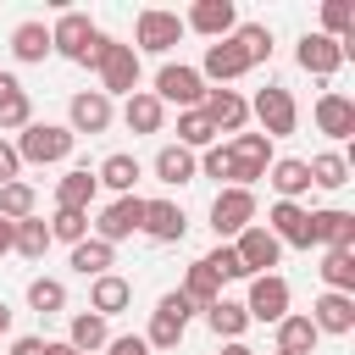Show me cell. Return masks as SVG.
Instances as JSON below:
<instances>
[{"mask_svg": "<svg viewBox=\"0 0 355 355\" xmlns=\"http://www.w3.org/2000/svg\"><path fill=\"white\" fill-rule=\"evenodd\" d=\"M100 28H94V17L89 11H61L55 22H50V55H67V61H83V50H89V39H94Z\"/></svg>", "mask_w": 355, "mask_h": 355, "instance_id": "7c38bea8", "label": "cell"}, {"mask_svg": "<svg viewBox=\"0 0 355 355\" xmlns=\"http://www.w3.org/2000/svg\"><path fill=\"white\" fill-rule=\"evenodd\" d=\"M266 183H272V194H277V200H294V205L311 194V172H305V161H300V155H277V161L266 166Z\"/></svg>", "mask_w": 355, "mask_h": 355, "instance_id": "d4e9b609", "label": "cell"}, {"mask_svg": "<svg viewBox=\"0 0 355 355\" xmlns=\"http://www.w3.org/2000/svg\"><path fill=\"white\" fill-rule=\"evenodd\" d=\"M0 216H6V222H28V216H39V189H33L28 178L6 183V189H0Z\"/></svg>", "mask_w": 355, "mask_h": 355, "instance_id": "f35d334b", "label": "cell"}, {"mask_svg": "<svg viewBox=\"0 0 355 355\" xmlns=\"http://www.w3.org/2000/svg\"><path fill=\"white\" fill-rule=\"evenodd\" d=\"M227 155H233V189H255L266 178V166L277 161L272 155V139L266 133H250V128L227 139Z\"/></svg>", "mask_w": 355, "mask_h": 355, "instance_id": "277c9868", "label": "cell"}, {"mask_svg": "<svg viewBox=\"0 0 355 355\" xmlns=\"http://www.w3.org/2000/svg\"><path fill=\"white\" fill-rule=\"evenodd\" d=\"M28 311L61 316V311H67V283H61V277H28Z\"/></svg>", "mask_w": 355, "mask_h": 355, "instance_id": "ab89813d", "label": "cell"}, {"mask_svg": "<svg viewBox=\"0 0 355 355\" xmlns=\"http://www.w3.org/2000/svg\"><path fill=\"white\" fill-rule=\"evenodd\" d=\"M122 122H128V133H161V128H166V105H161L150 89H133V94L122 100Z\"/></svg>", "mask_w": 355, "mask_h": 355, "instance_id": "484cf974", "label": "cell"}, {"mask_svg": "<svg viewBox=\"0 0 355 355\" xmlns=\"http://www.w3.org/2000/svg\"><path fill=\"white\" fill-rule=\"evenodd\" d=\"M216 355H255V349H250V344H244V338H239V344H222V349H216Z\"/></svg>", "mask_w": 355, "mask_h": 355, "instance_id": "db71d44e", "label": "cell"}, {"mask_svg": "<svg viewBox=\"0 0 355 355\" xmlns=\"http://www.w3.org/2000/svg\"><path fill=\"white\" fill-rule=\"evenodd\" d=\"M139 178H144V166H139V155H128V150H111V155L100 161V172H94V183L111 189V194H133Z\"/></svg>", "mask_w": 355, "mask_h": 355, "instance_id": "4316f807", "label": "cell"}, {"mask_svg": "<svg viewBox=\"0 0 355 355\" xmlns=\"http://www.w3.org/2000/svg\"><path fill=\"white\" fill-rule=\"evenodd\" d=\"M178 294H183V300H189L194 311H205V305H216V300H222V277H216V272H211L205 261H194V266L183 272Z\"/></svg>", "mask_w": 355, "mask_h": 355, "instance_id": "836d02e7", "label": "cell"}, {"mask_svg": "<svg viewBox=\"0 0 355 355\" xmlns=\"http://www.w3.org/2000/svg\"><path fill=\"white\" fill-rule=\"evenodd\" d=\"M200 111H205V122H211L216 133H227V139L250 128V100H244L239 89H205Z\"/></svg>", "mask_w": 355, "mask_h": 355, "instance_id": "4fadbf2b", "label": "cell"}, {"mask_svg": "<svg viewBox=\"0 0 355 355\" xmlns=\"http://www.w3.org/2000/svg\"><path fill=\"white\" fill-rule=\"evenodd\" d=\"M161 105H178V111H200V100H205V78L189 67V61H166L161 72H155V89H150Z\"/></svg>", "mask_w": 355, "mask_h": 355, "instance_id": "5b68a950", "label": "cell"}, {"mask_svg": "<svg viewBox=\"0 0 355 355\" xmlns=\"http://www.w3.org/2000/svg\"><path fill=\"white\" fill-rule=\"evenodd\" d=\"M233 28H239V6L233 0H194L183 11V33H205L211 44L216 39H233Z\"/></svg>", "mask_w": 355, "mask_h": 355, "instance_id": "8fae6325", "label": "cell"}, {"mask_svg": "<svg viewBox=\"0 0 355 355\" xmlns=\"http://www.w3.org/2000/svg\"><path fill=\"white\" fill-rule=\"evenodd\" d=\"M305 172H311V189H344L349 183V155L344 150H316L311 161H305Z\"/></svg>", "mask_w": 355, "mask_h": 355, "instance_id": "d6a6232c", "label": "cell"}, {"mask_svg": "<svg viewBox=\"0 0 355 355\" xmlns=\"http://www.w3.org/2000/svg\"><path fill=\"white\" fill-rule=\"evenodd\" d=\"M311 116H316V133H327V139H349V133H355V100L338 94V89L316 94Z\"/></svg>", "mask_w": 355, "mask_h": 355, "instance_id": "44dd1931", "label": "cell"}, {"mask_svg": "<svg viewBox=\"0 0 355 355\" xmlns=\"http://www.w3.org/2000/svg\"><path fill=\"white\" fill-rule=\"evenodd\" d=\"M139 222H144V200H139V194H116L111 205H100V216L89 222V233H94L100 244H111V250H116L122 239H133V233H139Z\"/></svg>", "mask_w": 355, "mask_h": 355, "instance_id": "9c48e42d", "label": "cell"}, {"mask_svg": "<svg viewBox=\"0 0 355 355\" xmlns=\"http://www.w3.org/2000/svg\"><path fill=\"white\" fill-rule=\"evenodd\" d=\"M272 355H283V349H272Z\"/></svg>", "mask_w": 355, "mask_h": 355, "instance_id": "9f6ffc18", "label": "cell"}, {"mask_svg": "<svg viewBox=\"0 0 355 355\" xmlns=\"http://www.w3.org/2000/svg\"><path fill=\"white\" fill-rule=\"evenodd\" d=\"M44 355H78V349H72L67 338H44Z\"/></svg>", "mask_w": 355, "mask_h": 355, "instance_id": "f5cc1de1", "label": "cell"}, {"mask_svg": "<svg viewBox=\"0 0 355 355\" xmlns=\"http://www.w3.org/2000/svg\"><path fill=\"white\" fill-rule=\"evenodd\" d=\"M305 222H311V250H355V211L322 205Z\"/></svg>", "mask_w": 355, "mask_h": 355, "instance_id": "9a60e30c", "label": "cell"}, {"mask_svg": "<svg viewBox=\"0 0 355 355\" xmlns=\"http://www.w3.org/2000/svg\"><path fill=\"white\" fill-rule=\"evenodd\" d=\"M11 144H17L22 166H61V161L72 155V144H78V139H72V128H67V122H39V116H33Z\"/></svg>", "mask_w": 355, "mask_h": 355, "instance_id": "6da1fadb", "label": "cell"}, {"mask_svg": "<svg viewBox=\"0 0 355 355\" xmlns=\"http://www.w3.org/2000/svg\"><path fill=\"white\" fill-rule=\"evenodd\" d=\"M28 122H33V100L22 89V78L17 72H0V139L6 133H22Z\"/></svg>", "mask_w": 355, "mask_h": 355, "instance_id": "cb8c5ba5", "label": "cell"}, {"mask_svg": "<svg viewBox=\"0 0 355 355\" xmlns=\"http://www.w3.org/2000/svg\"><path fill=\"white\" fill-rule=\"evenodd\" d=\"M139 72H144V67H139L133 44H122V39H111V50H105V55H100V67H94V78H100V94H105V100H116V94L128 100V94L139 89Z\"/></svg>", "mask_w": 355, "mask_h": 355, "instance_id": "ba28073f", "label": "cell"}, {"mask_svg": "<svg viewBox=\"0 0 355 355\" xmlns=\"http://www.w3.org/2000/svg\"><path fill=\"white\" fill-rule=\"evenodd\" d=\"M178 144L183 150H211L216 144V128L205 122V111H178Z\"/></svg>", "mask_w": 355, "mask_h": 355, "instance_id": "7bdbcfd3", "label": "cell"}, {"mask_svg": "<svg viewBox=\"0 0 355 355\" xmlns=\"http://www.w3.org/2000/svg\"><path fill=\"white\" fill-rule=\"evenodd\" d=\"M116 122V100H105L100 89H78L72 100H67V128H72V139H94V133H105Z\"/></svg>", "mask_w": 355, "mask_h": 355, "instance_id": "30bf717a", "label": "cell"}, {"mask_svg": "<svg viewBox=\"0 0 355 355\" xmlns=\"http://www.w3.org/2000/svg\"><path fill=\"white\" fill-rule=\"evenodd\" d=\"M11 233H17V222H6V216H0V255H11Z\"/></svg>", "mask_w": 355, "mask_h": 355, "instance_id": "816d5d0a", "label": "cell"}, {"mask_svg": "<svg viewBox=\"0 0 355 355\" xmlns=\"http://www.w3.org/2000/svg\"><path fill=\"white\" fill-rule=\"evenodd\" d=\"M155 311H166V316H178V322H189V316H194V305H189L178 288H172V294H161V300H155Z\"/></svg>", "mask_w": 355, "mask_h": 355, "instance_id": "681fc988", "label": "cell"}, {"mask_svg": "<svg viewBox=\"0 0 355 355\" xmlns=\"http://www.w3.org/2000/svg\"><path fill=\"white\" fill-rule=\"evenodd\" d=\"M105 355H150V344H144V333H111Z\"/></svg>", "mask_w": 355, "mask_h": 355, "instance_id": "7dc6e473", "label": "cell"}, {"mask_svg": "<svg viewBox=\"0 0 355 355\" xmlns=\"http://www.w3.org/2000/svg\"><path fill=\"white\" fill-rule=\"evenodd\" d=\"M233 44H239V55L250 61V72H255V67H266V61H272V50H277V39H272V28H266V22H239V28H233Z\"/></svg>", "mask_w": 355, "mask_h": 355, "instance_id": "1f68e13d", "label": "cell"}, {"mask_svg": "<svg viewBox=\"0 0 355 355\" xmlns=\"http://www.w3.org/2000/svg\"><path fill=\"white\" fill-rule=\"evenodd\" d=\"M94 194H100V183H94L89 166H72V172L55 178V211H89Z\"/></svg>", "mask_w": 355, "mask_h": 355, "instance_id": "83f0119b", "label": "cell"}, {"mask_svg": "<svg viewBox=\"0 0 355 355\" xmlns=\"http://www.w3.org/2000/svg\"><path fill=\"white\" fill-rule=\"evenodd\" d=\"M11 55H17L22 67H39V61L50 55V28H44V22H17V28H11Z\"/></svg>", "mask_w": 355, "mask_h": 355, "instance_id": "e575fe53", "label": "cell"}, {"mask_svg": "<svg viewBox=\"0 0 355 355\" xmlns=\"http://www.w3.org/2000/svg\"><path fill=\"white\" fill-rule=\"evenodd\" d=\"M194 161H200L205 178H216L222 189H233V155H227V144H211V150H200Z\"/></svg>", "mask_w": 355, "mask_h": 355, "instance_id": "f6af8a7d", "label": "cell"}, {"mask_svg": "<svg viewBox=\"0 0 355 355\" xmlns=\"http://www.w3.org/2000/svg\"><path fill=\"white\" fill-rule=\"evenodd\" d=\"M67 344H72L78 355H94V349L111 344V322L94 316V311H72V322H67Z\"/></svg>", "mask_w": 355, "mask_h": 355, "instance_id": "f546056e", "label": "cell"}, {"mask_svg": "<svg viewBox=\"0 0 355 355\" xmlns=\"http://www.w3.org/2000/svg\"><path fill=\"white\" fill-rule=\"evenodd\" d=\"M294 61H300V72H311V78H333L349 55H344V44H338V39H327V33H300Z\"/></svg>", "mask_w": 355, "mask_h": 355, "instance_id": "e0dca14e", "label": "cell"}, {"mask_svg": "<svg viewBox=\"0 0 355 355\" xmlns=\"http://www.w3.org/2000/svg\"><path fill=\"white\" fill-rule=\"evenodd\" d=\"M200 261H205V266H211V272H216L222 283H233V277H244V266H239V255H233V244H216V250H211V255H200Z\"/></svg>", "mask_w": 355, "mask_h": 355, "instance_id": "bcb514c9", "label": "cell"}, {"mask_svg": "<svg viewBox=\"0 0 355 355\" xmlns=\"http://www.w3.org/2000/svg\"><path fill=\"white\" fill-rule=\"evenodd\" d=\"M288 305H294V288H288V277H277V272H261V277H250V300H244V316H250V322H266V327H277V322L288 316Z\"/></svg>", "mask_w": 355, "mask_h": 355, "instance_id": "52a82bcc", "label": "cell"}, {"mask_svg": "<svg viewBox=\"0 0 355 355\" xmlns=\"http://www.w3.org/2000/svg\"><path fill=\"white\" fill-rule=\"evenodd\" d=\"M305 316H311V327H316V333L349 338V333H355V294H327V288H322V294L311 300V311H305Z\"/></svg>", "mask_w": 355, "mask_h": 355, "instance_id": "ac0fdd59", "label": "cell"}, {"mask_svg": "<svg viewBox=\"0 0 355 355\" xmlns=\"http://www.w3.org/2000/svg\"><path fill=\"white\" fill-rule=\"evenodd\" d=\"M233 255H239V266H244V277H261V272H272L277 261H283V244L255 222V227H244L239 239H233Z\"/></svg>", "mask_w": 355, "mask_h": 355, "instance_id": "2e32d148", "label": "cell"}, {"mask_svg": "<svg viewBox=\"0 0 355 355\" xmlns=\"http://www.w3.org/2000/svg\"><path fill=\"white\" fill-rule=\"evenodd\" d=\"M111 266H116V250L100 244L94 233H89L83 244H72V272H78V277H105Z\"/></svg>", "mask_w": 355, "mask_h": 355, "instance_id": "8d00e7d4", "label": "cell"}, {"mask_svg": "<svg viewBox=\"0 0 355 355\" xmlns=\"http://www.w3.org/2000/svg\"><path fill=\"white\" fill-rule=\"evenodd\" d=\"M150 172H155V183H166V189H189V183L200 178V161H194V150H183V144H161L155 161H150Z\"/></svg>", "mask_w": 355, "mask_h": 355, "instance_id": "603a6c76", "label": "cell"}, {"mask_svg": "<svg viewBox=\"0 0 355 355\" xmlns=\"http://www.w3.org/2000/svg\"><path fill=\"white\" fill-rule=\"evenodd\" d=\"M316 277L327 283V294H355V250H322Z\"/></svg>", "mask_w": 355, "mask_h": 355, "instance_id": "d590c367", "label": "cell"}, {"mask_svg": "<svg viewBox=\"0 0 355 355\" xmlns=\"http://www.w3.org/2000/svg\"><path fill=\"white\" fill-rule=\"evenodd\" d=\"M139 233H144L150 244H178V239L189 233V216H183L178 200H144V222H139Z\"/></svg>", "mask_w": 355, "mask_h": 355, "instance_id": "d6986e66", "label": "cell"}, {"mask_svg": "<svg viewBox=\"0 0 355 355\" xmlns=\"http://www.w3.org/2000/svg\"><path fill=\"white\" fill-rule=\"evenodd\" d=\"M311 211L305 205H294V200H272V211H266V233L283 244V250H311V222H305Z\"/></svg>", "mask_w": 355, "mask_h": 355, "instance_id": "5bb4252c", "label": "cell"}, {"mask_svg": "<svg viewBox=\"0 0 355 355\" xmlns=\"http://www.w3.org/2000/svg\"><path fill=\"white\" fill-rule=\"evenodd\" d=\"M255 216H261L255 189H216V200H211V233H216V244H233L244 227H255Z\"/></svg>", "mask_w": 355, "mask_h": 355, "instance_id": "7a4b0ae2", "label": "cell"}, {"mask_svg": "<svg viewBox=\"0 0 355 355\" xmlns=\"http://www.w3.org/2000/svg\"><path fill=\"white\" fill-rule=\"evenodd\" d=\"M183 333H189V322H178V316H166V311H150L144 344H150V355H172V349L183 344Z\"/></svg>", "mask_w": 355, "mask_h": 355, "instance_id": "74e56055", "label": "cell"}, {"mask_svg": "<svg viewBox=\"0 0 355 355\" xmlns=\"http://www.w3.org/2000/svg\"><path fill=\"white\" fill-rule=\"evenodd\" d=\"M250 116L261 122L266 139H288V133L300 128V105H294V94H288L283 83H266V89L250 100Z\"/></svg>", "mask_w": 355, "mask_h": 355, "instance_id": "8992f818", "label": "cell"}, {"mask_svg": "<svg viewBox=\"0 0 355 355\" xmlns=\"http://www.w3.org/2000/svg\"><path fill=\"white\" fill-rule=\"evenodd\" d=\"M6 333H11V305L0 300V338H6Z\"/></svg>", "mask_w": 355, "mask_h": 355, "instance_id": "11a10c76", "label": "cell"}, {"mask_svg": "<svg viewBox=\"0 0 355 355\" xmlns=\"http://www.w3.org/2000/svg\"><path fill=\"white\" fill-rule=\"evenodd\" d=\"M272 333H277V349H283V355H311V349L322 344V333L311 327V316H305V311H288Z\"/></svg>", "mask_w": 355, "mask_h": 355, "instance_id": "4dcf8cb0", "label": "cell"}, {"mask_svg": "<svg viewBox=\"0 0 355 355\" xmlns=\"http://www.w3.org/2000/svg\"><path fill=\"white\" fill-rule=\"evenodd\" d=\"M44 227H50V244H67L72 250V244L89 239V211H50Z\"/></svg>", "mask_w": 355, "mask_h": 355, "instance_id": "b9f144b4", "label": "cell"}, {"mask_svg": "<svg viewBox=\"0 0 355 355\" xmlns=\"http://www.w3.org/2000/svg\"><path fill=\"white\" fill-rule=\"evenodd\" d=\"M205 327L222 338V344H239L244 333H250V316H244V300H216V305H205Z\"/></svg>", "mask_w": 355, "mask_h": 355, "instance_id": "f1b7e54d", "label": "cell"}, {"mask_svg": "<svg viewBox=\"0 0 355 355\" xmlns=\"http://www.w3.org/2000/svg\"><path fill=\"white\" fill-rule=\"evenodd\" d=\"M194 72L205 78V89H211V83H216V89H227L233 78H244V72H250V61L239 55V44H233V39H216V44H205V61H200Z\"/></svg>", "mask_w": 355, "mask_h": 355, "instance_id": "ffe728a7", "label": "cell"}, {"mask_svg": "<svg viewBox=\"0 0 355 355\" xmlns=\"http://www.w3.org/2000/svg\"><path fill=\"white\" fill-rule=\"evenodd\" d=\"M6 355H44V338H39V333H17Z\"/></svg>", "mask_w": 355, "mask_h": 355, "instance_id": "f907efd6", "label": "cell"}, {"mask_svg": "<svg viewBox=\"0 0 355 355\" xmlns=\"http://www.w3.org/2000/svg\"><path fill=\"white\" fill-rule=\"evenodd\" d=\"M316 33H327V39L344 44V39L355 33V6H349V0H322V28H316Z\"/></svg>", "mask_w": 355, "mask_h": 355, "instance_id": "ee69618b", "label": "cell"}, {"mask_svg": "<svg viewBox=\"0 0 355 355\" xmlns=\"http://www.w3.org/2000/svg\"><path fill=\"white\" fill-rule=\"evenodd\" d=\"M133 305V277H122V272H105V277H89V311L94 316H122Z\"/></svg>", "mask_w": 355, "mask_h": 355, "instance_id": "7402d4cb", "label": "cell"}, {"mask_svg": "<svg viewBox=\"0 0 355 355\" xmlns=\"http://www.w3.org/2000/svg\"><path fill=\"white\" fill-rule=\"evenodd\" d=\"M11 250H17L22 261H44V250H50V227H44V216H28V222H17V233H11Z\"/></svg>", "mask_w": 355, "mask_h": 355, "instance_id": "60d3db41", "label": "cell"}, {"mask_svg": "<svg viewBox=\"0 0 355 355\" xmlns=\"http://www.w3.org/2000/svg\"><path fill=\"white\" fill-rule=\"evenodd\" d=\"M183 39V17L178 11H161V6H144L133 17V55H172Z\"/></svg>", "mask_w": 355, "mask_h": 355, "instance_id": "3957f363", "label": "cell"}, {"mask_svg": "<svg viewBox=\"0 0 355 355\" xmlns=\"http://www.w3.org/2000/svg\"><path fill=\"white\" fill-rule=\"evenodd\" d=\"M22 178V155H17V144L11 139H0V189L6 183H17Z\"/></svg>", "mask_w": 355, "mask_h": 355, "instance_id": "c3c4849f", "label": "cell"}]
</instances>
